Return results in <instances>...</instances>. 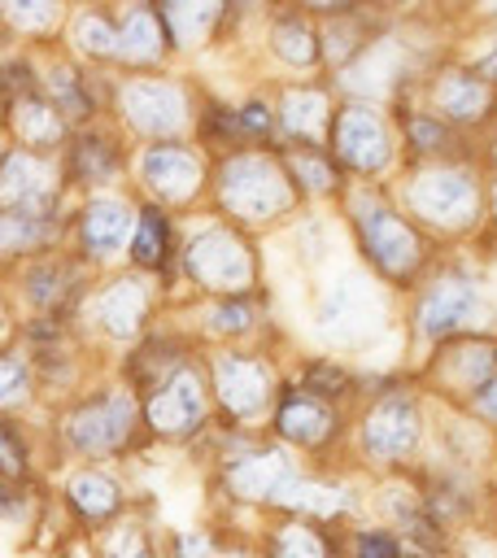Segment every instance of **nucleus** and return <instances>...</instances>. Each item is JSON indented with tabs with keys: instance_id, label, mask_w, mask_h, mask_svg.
I'll list each match as a JSON object with an SVG mask.
<instances>
[{
	"instance_id": "f257e3e1",
	"label": "nucleus",
	"mask_w": 497,
	"mask_h": 558,
	"mask_svg": "<svg viewBox=\"0 0 497 558\" xmlns=\"http://www.w3.org/2000/svg\"><path fill=\"white\" fill-rule=\"evenodd\" d=\"M131 432V401L126 397H96L70 418V440L83 453H105L118 449Z\"/></svg>"
},
{
	"instance_id": "f03ea898",
	"label": "nucleus",
	"mask_w": 497,
	"mask_h": 558,
	"mask_svg": "<svg viewBox=\"0 0 497 558\" xmlns=\"http://www.w3.org/2000/svg\"><path fill=\"white\" fill-rule=\"evenodd\" d=\"M227 201L240 214H275L288 205V192L266 161H235L227 166Z\"/></svg>"
},
{
	"instance_id": "7ed1b4c3",
	"label": "nucleus",
	"mask_w": 497,
	"mask_h": 558,
	"mask_svg": "<svg viewBox=\"0 0 497 558\" xmlns=\"http://www.w3.org/2000/svg\"><path fill=\"white\" fill-rule=\"evenodd\" d=\"M336 153L344 161H353L357 170H375L384 166L388 157V144H384V126L371 109L362 105H349L340 118H336Z\"/></svg>"
},
{
	"instance_id": "20e7f679",
	"label": "nucleus",
	"mask_w": 497,
	"mask_h": 558,
	"mask_svg": "<svg viewBox=\"0 0 497 558\" xmlns=\"http://www.w3.org/2000/svg\"><path fill=\"white\" fill-rule=\"evenodd\" d=\"M362 235H366V253L384 266V270H401L419 257V240L410 235V227L384 209V205H371V214H362Z\"/></svg>"
},
{
	"instance_id": "39448f33",
	"label": "nucleus",
	"mask_w": 497,
	"mask_h": 558,
	"mask_svg": "<svg viewBox=\"0 0 497 558\" xmlns=\"http://www.w3.org/2000/svg\"><path fill=\"white\" fill-rule=\"evenodd\" d=\"M218 388H222V401L227 410H235L240 418H253L262 405H266V392H270V375L257 357H244V353H227L218 362Z\"/></svg>"
},
{
	"instance_id": "423d86ee",
	"label": "nucleus",
	"mask_w": 497,
	"mask_h": 558,
	"mask_svg": "<svg viewBox=\"0 0 497 558\" xmlns=\"http://www.w3.org/2000/svg\"><path fill=\"white\" fill-rule=\"evenodd\" d=\"M192 275L201 283H235L248 275V253L240 248L235 235L209 231L201 244H192Z\"/></svg>"
},
{
	"instance_id": "0eeeda50",
	"label": "nucleus",
	"mask_w": 497,
	"mask_h": 558,
	"mask_svg": "<svg viewBox=\"0 0 497 558\" xmlns=\"http://www.w3.org/2000/svg\"><path fill=\"white\" fill-rule=\"evenodd\" d=\"M144 170H148V183L161 187V196H170V201L192 196L196 183H201V166H196V157L183 144H157L148 153Z\"/></svg>"
},
{
	"instance_id": "6e6552de",
	"label": "nucleus",
	"mask_w": 497,
	"mask_h": 558,
	"mask_svg": "<svg viewBox=\"0 0 497 558\" xmlns=\"http://www.w3.org/2000/svg\"><path fill=\"white\" fill-rule=\"evenodd\" d=\"M153 423L161 432H187L201 423V392L187 371L174 375L170 384H161V392L153 397Z\"/></svg>"
},
{
	"instance_id": "1a4fd4ad",
	"label": "nucleus",
	"mask_w": 497,
	"mask_h": 558,
	"mask_svg": "<svg viewBox=\"0 0 497 558\" xmlns=\"http://www.w3.org/2000/svg\"><path fill=\"white\" fill-rule=\"evenodd\" d=\"M471 310H475V292H471L466 283L445 279V283H436V288H432V296L423 301L419 318H423V327H427L432 336H445V331L462 327V323L471 318Z\"/></svg>"
},
{
	"instance_id": "9d476101",
	"label": "nucleus",
	"mask_w": 497,
	"mask_h": 558,
	"mask_svg": "<svg viewBox=\"0 0 497 558\" xmlns=\"http://www.w3.org/2000/svg\"><path fill=\"white\" fill-rule=\"evenodd\" d=\"M366 445L379 449L384 458H401L414 445V410L405 401L379 405V414L366 423Z\"/></svg>"
},
{
	"instance_id": "9b49d317",
	"label": "nucleus",
	"mask_w": 497,
	"mask_h": 558,
	"mask_svg": "<svg viewBox=\"0 0 497 558\" xmlns=\"http://www.w3.org/2000/svg\"><path fill=\"white\" fill-rule=\"evenodd\" d=\"M419 205L436 218H462L471 205V183L462 179V170H436L432 179L419 183Z\"/></svg>"
},
{
	"instance_id": "f8f14e48",
	"label": "nucleus",
	"mask_w": 497,
	"mask_h": 558,
	"mask_svg": "<svg viewBox=\"0 0 497 558\" xmlns=\"http://www.w3.org/2000/svg\"><path fill=\"white\" fill-rule=\"evenodd\" d=\"M52 235L48 205H9L0 209V248H31Z\"/></svg>"
},
{
	"instance_id": "ddd939ff",
	"label": "nucleus",
	"mask_w": 497,
	"mask_h": 558,
	"mask_svg": "<svg viewBox=\"0 0 497 558\" xmlns=\"http://www.w3.org/2000/svg\"><path fill=\"white\" fill-rule=\"evenodd\" d=\"M126 227H131V209L118 205V201H96L87 205L83 214V235H87V248L92 253H113L122 240H126Z\"/></svg>"
},
{
	"instance_id": "4468645a",
	"label": "nucleus",
	"mask_w": 497,
	"mask_h": 558,
	"mask_svg": "<svg viewBox=\"0 0 497 558\" xmlns=\"http://www.w3.org/2000/svg\"><path fill=\"white\" fill-rule=\"evenodd\" d=\"M279 427H283L288 436H296L301 445H318V440L331 432V418H327V410H318V401L292 397V401L279 410Z\"/></svg>"
},
{
	"instance_id": "2eb2a0df",
	"label": "nucleus",
	"mask_w": 497,
	"mask_h": 558,
	"mask_svg": "<svg viewBox=\"0 0 497 558\" xmlns=\"http://www.w3.org/2000/svg\"><path fill=\"white\" fill-rule=\"evenodd\" d=\"M161 22H157V13L153 9H135L131 17H126V26H122V39H118V48L126 52V57H140V61H148V57H157L161 52Z\"/></svg>"
},
{
	"instance_id": "dca6fc26",
	"label": "nucleus",
	"mask_w": 497,
	"mask_h": 558,
	"mask_svg": "<svg viewBox=\"0 0 497 558\" xmlns=\"http://www.w3.org/2000/svg\"><path fill=\"white\" fill-rule=\"evenodd\" d=\"M70 497H74V506L87 519H109L118 510V501H122L118 488H113V480H105V475H78L74 488H70Z\"/></svg>"
},
{
	"instance_id": "f3484780",
	"label": "nucleus",
	"mask_w": 497,
	"mask_h": 558,
	"mask_svg": "<svg viewBox=\"0 0 497 558\" xmlns=\"http://www.w3.org/2000/svg\"><path fill=\"white\" fill-rule=\"evenodd\" d=\"M166 235H170V227H166V214L161 209H144V218H140V235H135V262L140 266H161L166 262Z\"/></svg>"
},
{
	"instance_id": "a211bd4d",
	"label": "nucleus",
	"mask_w": 497,
	"mask_h": 558,
	"mask_svg": "<svg viewBox=\"0 0 497 558\" xmlns=\"http://www.w3.org/2000/svg\"><path fill=\"white\" fill-rule=\"evenodd\" d=\"M17 126H22V135H26V140H35V144H52V140H57V131H61V118H57V109H52V105L17 100Z\"/></svg>"
},
{
	"instance_id": "6ab92c4d",
	"label": "nucleus",
	"mask_w": 497,
	"mask_h": 558,
	"mask_svg": "<svg viewBox=\"0 0 497 558\" xmlns=\"http://www.w3.org/2000/svg\"><path fill=\"white\" fill-rule=\"evenodd\" d=\"M109 318V327L113 331H126V327H135L140 323V314H144V292L135 288V283H118L109 296H105V305H100Z\"/></svg>"
},
{
	"instance_id": "aec40b11",
	"label": "nucleus",
	"mask_w": 497,
	"mask_h": 558,
	"mask_svg": "<svg viewBox=\"0 0 497 558\" xmlns=\"http://www.w3.org/2000/svg\"><path fill=\"white\" fill-rule=\"evenodd\" d=\"M275 558H323V541L310 527H288L275 545Z\"/></svg>"
},
{
	"instance_id": "412c9836",
	"label": "nucleus",
	"mask_w": 497,
	"mask_h": 558,
	"mask_svg": "<svg viewBox=\"0 0 497 558\" xmlns=\"http://www.w3.org/2000/svg\"><path fill=\"white\" fill-rule=\"evenodd\" d=\"M74 166H92L96 174L92 179H109L113 174V148L100 140V135H87L83 144H78V161Z\"/></svg>"
},
{
	"instance_id": "4be33fe9",
	"label": "nucleus",
	"mask_w": 497,
	"mask_h": 558,
	"mask_svg": "<svg viewBox=\"0 0 497 558\" xmlns=\"http://www.w3.org/2000/svg\"><path fill=\"white\" fill-rule=\"evenodd\" d=\"M26 392V371L13 357H0V405H13Z\"/></svg>"
},
{
	"instance_id": "5701e85b",
	"label": "nucleus",
	"mask_w": 497,
	"mask_h": 558,
	"mask_svg": "<svg viewBox=\"0 0 497 558\" xmlns=\"http://www.w3.org/2000/svg\"><path fill=\"white\" fill-rule=\"evenodd\" d=\"M353 558H397V541L384 536V532H362Z\"/></svg>"
},
{
	"instance_id": "b1692460",
	"label": "nucleus",
	"mask_w": 497,
	"mask_h": 558,
	"mask_svg": "<svg viewBox=\"0 0 497 558\" xmlns=\"http://www.w3.org/2000/svg\"><path fill=\"white\" fill-rule=\"evenodd\" d=\"M22 466H26V453L17 449L13 432L0 423V475H22Z\"/></svg>"
},
{
	"instance_id": "393cba45",
	"label": "nucleus",
	"mask_w": 497,
	"mask_h": 558,
	"mask_svg": "<svg viewBox=\"0 0 497 558\" xmlns=\"http://www.w3.org/2000/svg\"><path fill=\"white\" fill-rule=\"evenodd\" d=\"M83 44L92 48V52H113L118 44L109 39V31H105V17H87L83 22Z\"/></svg>"
},
{
	"instance_id": "a878e982",
	"label": "nucleus",
	"mask_w": 497,
	"mask_h": 558,
	"mask_svg": "<svg viewBox=\"0 0 497 558\" xmlns=\"http://www.w3.org/2000/svg\"><path fill=\"white\" fill-rule=\"evenodd\" d=\"M235 558H244V554H235Z\"/></svg>"
}]
</instances>
